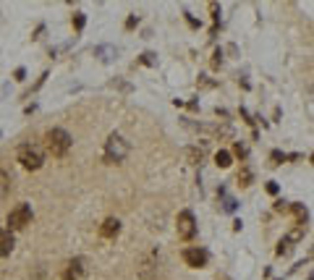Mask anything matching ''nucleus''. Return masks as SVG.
I'll use <instances>...</instances> for the list:
<instances>
[{"instance_id":"f257e3e1","label":"nucleus","mask_w":314,"mask_h":280,"mask_svg":"<svg viewBox=\"0 0 314 280\" xmlns=\"http://www.w3.org/2000/svg\"><path fill=\"white\" fill-rule=\"evenodd\" d=\"M126 155H128V142H126V139L118 134V131L110 134L107 142H105V163H110V165L123 163Z\"/></svg>"},{"instance_id":"f03ea898","label":"nucleus","mask_w":314,"mask_h":280,"mask_svg":"<svg viewBox=\"0 0 314 280\" xmlns=\"http://www.w3.org/2000/svg\"><path fill=\"white\" fill-rule=\"evenodd\" d=\"M71 144H73V139H71V134L66 131V128H50V131H48V149L55 157L68 155Z\"/></svg>"},{"instance_id":"7ed1b4c3","label":"nucleus","mask_w":314,"mask_h":280,"mask_svg":"<svg viewBox=\"0 0 314 280\" xmlns=\"http://www.w3.org/2000/svg\"><path fill=\"white\" fill-rule=\"evenodd\" d=\"M18 163H21L26 170H40L45 163V155L37 144H21L18 147Z\"/></svg>"},{"instance_id":"20e7f679","label":"nucleus","mask_w":314,"mask_h":280,"mask_svg":"<svg viewBox=\"0 0 314 280\" xmlns=\"http://www.w3.org/2000/svg\"><path fill=\"white\" fill-rule=\"evenodd\" d=\"M175 230H178V236L183 241H191L194 236H197V220H194V215L189 210H183L178 215V220H175Z\"/></svg>"},{"instance_id":"39448f33","label":"nucleus","mask_w":314,"mask_h":280,"mask_svg":"<svg viewBox=\"0 0 314 280\" xmlns=\"http://www.w3.org/2000/svg\"><path fill=\"white\" fill-rule=\"evenodd\" d=\"M29 223H32V207L29 204H18V207H13L11 215H8V225H11L13 230L26 228Z\"/></svg>"},{"instance_id":"423d86ee","label":"nucleus","mask_w":314,"mask_h":280,"mask_svg":"<svg viewBox=\"0 0 314 280\" xmlns=\"http://www.w3.org/2000/svg\"><path fill=\"white\" fill-rule=\"evenodd\" d=\"M157 273H160V254H157V251H150L139 265V278L142 280H155Z\"/></svg>"},{"instance_id":"0eeeda50","label":"nucleus","mask_w":314,"mask_h":280,"mask_svg":"<svg viewBox=\"0 0 314 280\" xmlns=\"http://www.w3.org/2000/svg\"><path fill=\"white\" fill-rule=\"evenodd\" d=\"M207 259H209V254L205 249H199V246H191V249L183 251V262H186L189 267H205Z\"/></svg>"},{"instance_id":"6e6552de","label":"nucleus","mask_w":314,"mask_h":280,"mask_svg":"<svg viewBox=\"0 0 314 280\" xmlns=\"http://www.w3.org/2000/svg\"><path fill=\"white\" fill-rule=\"evenodd\" d=\"M84 275V259H68L66 267H63V280H79Z\"/></svg>"},{"instance_id":"1a4fd4ad","label":"nucleus","mask_w":314,"mask_h":280,"mask_svg":"<svg viewBox=\"0 0 314 280\" xmlns=\"http://www.w3.org/2000/svg\"><path fill=\"white\" fill-rule=\"evenodd\" d=\"M13 233L11 230H5V228H0V257H8L13 251Z\"/></svg>"},{"instance_id":"9d476101","label":"nucleus","mask_w":314,"mask_h":280,"mask_svg":"<svg viewBox=\"0 0 314 280\" xmlns=\"http://www.w3.org/2000/svg\"><path fill=\"white\" fill-rule=\"evenodd\" d=\"M118 230H121V223H118L115 218H107V220L103 223V228H100V233H103L105 238H113V236H118Z\"/></svg>"},{"instance_id":"9b49d317","label":"nucleus","mask_w":314,"mask_h":280,"mask_svg":"<svg viewBox=\"0 0 314 280\" xmlns=\"http://www.w3.org/2000/svg\"><path fill=\"white\" fill-rule=\"evenodd\" d=\"M95 55H100V60H105V63H110L118 55V50L115 48H110V45H103V48H97L95 50Z\"/></svg>"},{"instance_id":"f8f14e48","label":"nucleus","mask_w":314,"mask_h":280,"mask_svg":"<svg viewBox=\"0 0 314 280\" xmlns=\"http://www.w3.org/2000/svg\"><path fill=\"white\" fill-rule=\"evenodd\" d=\"M8 191H11V175L5 170H0V199H5Z\"/></svg>"},{"instance_id":"ddd939ff","label":"nucleus","mask_w":314,"mask_h":280,"mask_svg":"<svg viewBox=\"0 0 314 280\" xmlns=\"http://www.w3.org/2000/svg\"><path fill=\"white\" fill-rule=\"evenodd\" d=\"M215 163H217L220 168H228V165H230V152H225V149H220V152L215 155Z\"/></svg>"},{"instance_id":"4468645a","label":"nucleus","mask_w":314,"mask_h":280,"mask_svg":"<svg viewBox=\"0 0 314 280\" xmlns=\"http://www.w3.org/2000/svg\"><path fill=\"white\" fill-rule=\"evenodd\" d=\"M84 24H87V16H84V13H76V16H73V26H76V32L84 29Z\"/></svg>"},{"instance_id":"2eb2a0df","label":"nucleus","mask_w":314,"mask_h":280,"mask_svg":"<svg viewBox=\"0 0 314 280\" xmlns=\"http://www.w3.org/2000/svg\"><path fill=\"white\" fill-rule=\"evenodd\" d=\"M288 251H291V238H283L278 244V254H288Z\"/></svg>"},{"instance_id":"dca6fc26","label":"nucleus","mask_w":314,"mask_h":280,"mask_svg":"<svg viewBox=\"0 0 314 280\" xmlns=\"http://www.w3.org/2000/svg\"><path fill=\"white\" fill-rule=\"evenodd\" d=\"M293 212L299 215V220H301V223H304V220L309 218V215H307V207H301V204H293Z\"/></svg>"},{"instance_id":"f3484780","label":"nucleus","mask_w":314,"mask_h":280,"mask_svg":"<svg viewBox=\"0 0 314 280\" xmlns=\"http://www.w3.org/2000/svg\"><path fill=\"white\" fill-rule=\"evenodd\" d=\"M189 157L194 163H202V157H205V152H202V149H189Z\"/></svg>"},{"instance_id":"a211bd4d","label":"nucleus","mask_w":314,"mask_h":280,"mask_svg":"<svg viewBox=\"0 0 314 280\" xmlns=\"http://www.w3.org/2000/svg\"><path fill=\"white\" fill-rule=\"evenodd\" d=\"M142 63H144V66H155V55L152 53H144L142 55Z\"/></svg>"},{"instance_id":"6ab92c4d","label":"nucleus","mask_w":314,"mask_h":280,"mask_svg":"<svg viewBox=\"0 0 314 280\" xmlns=\"http://www.w3.org/2000/svg\"><path fill=\"white\" fill-rule=\"evenodd\" d=\"M223 207H225V212H233V210H236V202L230 199V197H225V204H223Z\"/></svg>"},{"instance_id":"aec40b11","label":"nucleus","mask_w":314,"mask_h":280,"mask_svg":"<svg viewBox=\"0 0 314 280\" xmlns=\"http://www.w3.org/2000/svg\"><path fill=\"white\" fill-rule=\"evenodd\" d=\"M267 194H278V183H275V181L267 183Z\"/></svg>"},{"instance_id":"412c9836","label":"nucleus","mask_w":314,"mask_h":280,"mask_svg":"<svg viewBox=\"0 0 314 280\" xmlns=\"http://www.w3.org/2000/svg\"><path fill=\"white\" fill-rule=\"evenodd\" d=\"M236 155L244 157V155H246V147H244V144H236Z\"/></svg>"}]
</instances>
